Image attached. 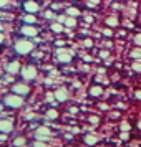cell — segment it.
Wrapping results in <instances>:
<instances>
[{"label":"cell","instance_id":"e575fe53","mask_svg":"<svg viewBox=\"0 0 141 147\" xmlns=\"http://www.w3.org/2000/svg\"><path fill=\"white\" fill-rule=\"evenodd\" d=\"M138 127H140V129H141V121H140V122H138Z\"/></svg>","mask_w":141,"mask_h":147},{"label":"cell","instance_id":"52a82bcc","mask_svg":"<svg viewBox=\"0 0 141 147\" xmlns=\"http://www.w3.org/2000/svg\"><path fill=\"white\" fill-rule=\"evenodd\" d=\"M53 96L57 98V101H60V102H63V101L68 99V93H67V89H63V88H58V89L55 91Z\"/></svg>","mask_w":141,"mask_h":147},{"label":"cell","instance_id":"603a6c76","mask_svg":"<svg viewBox=\"0 0 141 147\" xmlns=\"http://www.w3.org/2000/svg\"><path fill=\"white\" fill-rule=\"evenodd\" d=\"M134 43H136L138 47H141V33H138L136 36H134Z\"/></svg>","mask_w":141,"mask_h":147},{"label":"cell","instance_id":"2e32d148","mask_svg":"<svg viewBox=\"0 0 141 147\" xmlns=\"http://www.w3.org/2000/svg\"><path fill=\"white\" fill-rule=\"evenodd\" d=\"M75 23H76V20H75L73 17H67V18H65V25H67V27H73Z\"/></svg>","mask_w":141,"mask_h":147},{"label":"cell","instance_id":"3957f363","mask_svg":"<svg viewBox=\"0 0 141 147\" xmlns=\"http://www.w3.org/2000/svg\"><path fill=\"white\" fill-rule=\"evenodd\" d=\"M57 56H58V60H60L61 63H70V61H72V53L67 51V50H61V48L57 50Z\"/></svg>","mask_w":141,"mask_h":147},{"label":"cell","instance_id":"d6986e66","mask_svg":"<svg viewBox=\"0 0 141 147\" xmlns=\"http://www.w3.org/2000/svg\"><path fill=\"white\" fill-rule=\"evenodd\" d=\"M67 13H68V15H73V17H75V15H78L80 12H78L76 8H73V7H72V8H68V10H67Z\"/></svg>","mask_w":141,"mask_h":147},{"label":"cell","instance_id":"484cf974","mask_svg":"<svg viewBox=\"0 0 141 147\" xmlns=\"http://www.w3.org/2000/svg\"><path fill=\"white\" fill-rule=\"evenodd\" d=\"M121 129H123V131H128V129H129L128 122H123V124H121Z\"/></svg>","mask_w":141,"mask_h":147},{"label":"cell","instance_id":"83f0119b","mask_svg":"<svg viewBox=\"0 0 141 147\" xmlns=\"http://www.w3.org/2000/svg\"><path fill=\"white\" fill-rule=\"evenodd\" d=\"M35 147H45V144H43V142H40V140H38V142H35Z\"/></svg>","mask_w":141,"mask_h":147},{"label":"cell","instance_id":"7a4b0ae2","mask_svg":"<svg viewBox=\"0 0 141 147\" xmlns=\"http://www.w3.org/2000/svg\"><path fill=\"white\" fill-rule=\"evenodd\" d=\"M3 102L10 107H20L23 104V99H22L20 94H12V96L8 94V96H5V101Z\"/></svg>","mask_w":141,"mask_h":147},{"label":"cell","instance_id":"f1b7e54d","mask_svg":"<svg viewBox=\"0 0 141 147\" xmlns=\"http://www.w3.org/2000/svg\"><path fill=\"white\" fill-rule=\"evenodd\" d=\"M45 17H47V18H52V17H53V12H47V13H45Z\"/></svg>","mask_w":141,"mask_h":147},{"label":"cell","instance_id":"f546056e","mask_svg":"<svg viewBox=\"0 0 141 147\" xmlns=\"http://www.w3.org/2000/svg\"><path fill=\"white\" fill-rule=\"evenodd\" d=\"M121 139L126 140V139H128V134H126V132H123V134H121Z\"/></svg>","mask_w":141,"mask_h":147},{"label":"cell","instance_id":"ba28073f","mask_svg":"<svg viewBox=\"0 0 141 147\" xmlns=\"http://www.w3.org/2000/svg\"><path fill=\"white\" fill-rule=\"evenodd\" d=\"M37 32H38V30L35 27H32V23H27V25H23V28H22V33L27 35V36H35Z\"/></svg>","mask_w":141,"mask_h":147},{"label":"cell","instance_id":"4316f807","mask_svg":"<svg viewBox=\"0 0 141 147\" xmlns=\"http://www.w3.org/2000/svg\"><path fill=\"white\" fill-rule=\"evenodd\" d=\"M8 3V0H0V7H5Z\"/></svg>","mask_w":141,"mask_h":147},{"label":"cell","instance_id":"9a60e30c","mask_svg":"<svg viewBox=\"0 0 141 147\" xmlns=\"http://www.w3.org/2000/svg\"><path fill=\"white\" fill-rule=\"evenodd\" d=\"M23 20H25V23H35V20H37V18H35L32 13H28V15H25V17H23Z\"/></svg>","mask_w":141,"mask_h":147},{"label":"cell","instance_id":"4fadbf2b","mask_svg":"<svg viewBox=\"0 0 141 147\" xmlns=\"http://www.w3.org/2000/svg\"><path fill=\"white\" fill-rule=\"evenodd\" d=\"M106 23L110 25V27H116V25H118V18H116V17H108Z\"/></svg>","mask_w":141,"mask_h":147},{"label":"cell","instance_id":"8fae6325","mask_svg":"<svg viewBox=\"0 0 141 147\" xmlns=\"http://www.w3.org/2000/svg\"><path fill=\"white\" fill-rule=\"evenodd\" d=\"M7 71L8 73H12V74L18 73V71H20V63H18V61H12V63L7 66Z\"/></svg>","mask_w":141,"mask_h":147},{"label":"cell","instance_id":"d590c367","mask_svg":"<svg viewBox=\"0 0 141 147\" xmlns=\"http://www.w3.org/2000/svg\"><path fill=\"white\" fill-rule=\"evenodd\" d=\"M2 30H3V27H2V25H0V32H2Z\"/></svg>","mask_w":141,"mask_h":147},{"label":"cell","instance_id":"1f68e13d","mask_svg":"<svg viewBox=\"0 0 141 147\" xmlns=\"http://www.w3.org/2000/svg\"><path fill=\"white\" fill-rule=\"evenodd\" d=\"M103 33L106 35V36H111V30H105V32H103Z\"/></svg>","mask_w":141,"mask_h":147},{"label":"cell","instance_id":"7c38bea8","mask_svg":"<svg viewBox=\"0 0 141 147\" xmlns=\"http://www.w3.org/2000/svg\"><path fill=\"white\" fill-rule=\"evenodd\" d=\"M103 94V88L100 86H93L90 89V96H101Z\"/></svg>","mask_w":141,"mask_h":147},{"label":"cell","instance_id":"30bf717a","mask_svg":"<svg viewBox=\"0 0 141 147\" xmlns=\"http://www.w3.org/2000/svg\"><path fill=\"white\" fill-rule=\"evenodd\" d=\"M50 137V131L47 127H38L37 129V139H48Z\"/></svg>","mask_w":141,"mask_h":147},{"label":"cell","instance_id":"cb8c5ba5","mask_svg":"<svg viewBox=\"0 0 141 147\" xmlns=\"http://www.w3.org/2000/svg\"><path fill=\"white\" fill-rule=\"evenodd\" d=\"M98 2H100V0H88V5H91V7H96V5H98Z\"/></svg>","mask_w":141,"mask_h":147},{"label":"cell","instance_id":"e0dca14e","mask_svg":"<svg viewBox=\"0 0 141 147\" xmlns=\"http://www.w3.org/2000/svg\"><path fill=\"white\" fill-rule=\"evenodd\" d=\"M85 142L90 144V146H93V144H96V137H95V136H87V137H85Z\"/></svg>","mask_w":141,"mask_h":147},{"label":"cell","instance_id":"ffe728a7","mask_svg":"<svg viewBox=\"0 0 141 147\" xmlns=\"http://www.w3.org/2000/svg\"><path fill=\"white\" fill-rule=\"evenodd\" d=\"M131 56H134V58H141V50H133V51H131Z\"/></svg>","mask_w":141,"mask_h":147},{"label":"cell","instance_id":"7402d4cb","mask_svg":"<svg viewBox=\"0 0 141 147\" xmlns=\"http://www.w3.org/2000/svg\"><path fill=\"white\" fill-rule=\"evenodd\" d=\"M15 146H25V139H22V137L15 139Z\"/></svg>","mask_w":141,"mask_h":147},{"label":"cell","instance_id":"8992f818","mask_svg":"<svg viewBox=\"0 0 141 147\" xmlns=\"http://www.w3.org/2000/svg\"><path fill=\"white\" fill-rule=\"evenodd\" d=\"M14 93L20 94V96H27L30 93V88L27 84H14Z\"/></svg>","mask_w":141,"mask_h":147},{"label":"cell","instance_id":"5bb4252c","mask_svg":"<svg viewBox=\"0 0 141 147\" xmlns=\"http://www.w3.org/2000/svg\"><path fill=\"white\" fill-rule=\"evenodd\" d=\"M52 30H53L55 33H60V32H63V27H61V23L58 22V23H53L52 25Z\"/></svg>","mask_w":141,"mask_h":147},{"label":"cell","instance_id":"4dcf8cb0","mask_svg":"<svg viewBox=\"0 0 141 147\" xmlns=\"http://www.w3.org/2000/svg\"><path fill=\"white\" fill-rule=\"evenodd\" d=\"M65 18H67V17H58V22H60V23H65Z\"/></svg>","mask_w":141,"mask_h":147},{"label":"cell","instance_id":"d6a6232c","mask_svg":"<svg viewBox=\"0 0 141 147\" xmlns=\"http://www.w3.org/2000/svg\"><path fill=\"white\" fill-rule=\"evenodd\" d=\"M136 98H138V99H141V91H138V93H136Z\"/></svg>","mask_w":141,"mask_h":147},{"label":"cell","instance_id":"44dd1931","mask_svg":"<svg viewBox=\"0 0 141 147\" xmlns=\"http://www.w3.org/2000/svg\"><path fill=\"white\" fill-rule=\"evenodd\" d=\"M134 69V71H141V63L140 61H136V63H133V66H131Z\"/></svg>","mask_w":141,"mask_h":147},{"label":"cell","instance_id":"6da1fadb","mask_svg":"<svg viewBox=\"0 0 141 147\" xmlns=\"http://www.w3.org/2000/svg\"><path fill=\"white\" fill-rule=\"evenodd\" d=\"M32 43L27 40H18L17 43H15V50H17V53H20V55H27L32 51Z\"/></svg>","mask_w":141,"mask_h":147},{"label":"cell","instance_id":"836d02e7","mask_svg":"<svg viewBox=\"0 0 141 147\" xmlns=\"http://www.w3.org/2000/svg\"><path fill=\"white\" fill-rule=\"evenodd\" d=\"M0 43H3V35H2V32H0Z\"/></svg>","mask_w":141,"mask_h":147},{"label":"cell","instance_id":"9c48e42d","mask_svg":"<svg viewBox=\"0 0 141 147\" xmlns=\"http://www.w3.org/2000/svg\"><path fill=\"white\" fill-rule=\"evenodd\" d=\"M23 8L27 10L28 13H37L38 12V3L37 2H27V3H23Z\"/></svg>","mask_w":141,"mask_h":147},{"label":"cell","instance_id":"d4e9b609","mask_svg":"<svg viewBox=\"0 0 141 147\" xmlns=\"http://www.w3.org/2000/svg\"><path fill=\"white\" fill-rule=\"evenodd\" d=\"M90 122H91V124H98V117H96V116H91V117H90Z\"/></svg>","mask_w":141,"mask_h":147},{"label":"cell","instance_id":"5b68a950","mask_svg":"<svg viewBox=\"0 0 141 147\" xmlns=\"http://www.w3.org/2000/svg\"><path fill=\"white\" fill-rule=\"evenodd\" d=\"M12 129H14V122H12V121H8V119L0 121V132L2 134L12 132Z\"/></svg>","mask_w":141,"mask_h":147},{"label":"cell","instance_id":"8d00e7d4","mask_svg":"<svg viewBox=\"0 0 141 147\" xmlns=\"http://www.w3.org/2000/svg\"><path fill=\"white\" fill-rule=\"evenodd\" d=\"M0 109H2V104H0Z\"/></svg>","mask_w":141,"mask_h":147},{"label":"cell","instance_id":"ac0fdd59","mask_svg":"<svg viewBox=\"0 0 141 147\" xmlns=\"http://www.w3.org/2000/svg\"><path fill=\"white\" fill-rule=\"evenodd\" d=\"M57 116H58V113H57L55 109H50L47 113V117H50V119H57Z\"/></svg>","mask_w":141,"mask_h":147},{"label":"cell","instance_id":"277c9868","mask_svg":"<svg viewBox=\"0 0 141 147\" xmlns=\"http://www.w3.org/2000/svg\"><path fill=\"white\" fill-rule=\"evenodd\" d=\"M35 76H37V69L33 66H27L22 69V78L23 80H33Z\"/></svg>","mask_w":141,"mask_h":147}]
</instances>
